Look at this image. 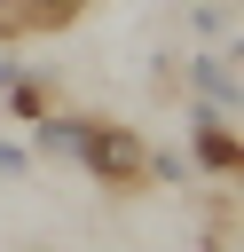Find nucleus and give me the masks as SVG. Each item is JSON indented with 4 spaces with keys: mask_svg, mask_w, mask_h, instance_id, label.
<instances>
[{
    "mask_svg": "<svg viewBox=\"0 0 244 252\" xmlns=\"http://www.w3.org/2000/svg\"><path fill=\"white\" fill-rule=\"evenodd\" d=\"M79 173H94L102 189H134L150 181V142L118 118H79Z\"/></svg>",
    "mask_w": 244,
    "mask_h": 252,
    "instance_id": "f257e3e1",
    "label": "nucleus"
},
{
    "mask_svg": "<svg viewBox=\"0 0 244 252\" xmlns=\"http://www.w3.org/2000/svg\"><path fill=\"white\" fill-rule=\"evenodd\" d=\"M189 150H197V165H205V173L236 181V165H244V150H236V110L197 102V110H189Z\"/></svg>",
    "mask_w": 244,
    "mask_h": 252,
    "instance_id": "f03ea898",
    "label": "nucleus"
},
{
    "mask_svg": "<svg viewBox=\"0 0 244 252\" xmlns=\"http://www.w3.org/2000/svg\"><path fill=\"white\" fill-rule=\"evenodd\" d=\"M94 0H0V47H24V39H39V32H63V24H79Z\"/></svg>",
    "mask_w": 244,
    "mask_h": 252,
    "instance_id": "7ed1b4c3",
    "label": "nucleus"
},
{
    "mask_svg": "<svg viewBox=\"0 0 244 252\" xmlns=\"http://www.w3.org/2000/svg\"><path fill=\"white\" fill-rule=\"evenodd\" d=\"M189 94L213 110H236V47H197L189 55Z\"/></svg>",
    "mask_w": 244,
    "mask_h": 252,
    "instance_id": "20e7f679",
    "label": "nucleus"
},
{
    "mask_svg": "<svg viewBox=\"0 0 244 252\" xmlns=\"http://www.w3.org/2000/svg\"><path fill=\"white\" fill-rule=\"evenodd\" d=\"M228 24H236V8H228V0H197V8H189V32H197L205 47H213V39L228 47Z\"/></svg>",
    "mask_w": 244,
    "mask_h": 252,
    "instance_id": "39448f33",
    "label": "nucleus"
},
{
    "mask_svg": "<svg viewBox=\"0 0 244 252\" xmlns=\"http://www.w3.org/2000/svg\"><path fill=\"white\" fill-rule=\"evenodd\" d=\"M31 165H39V158H31L24 142H8V134H0V181H31Z\"/></svg>",
    "mask_w": 244,
    "mask_h": 252,
    "instance_id": "423d86ee",
    "label": "nucleus"
}]
</instances>
